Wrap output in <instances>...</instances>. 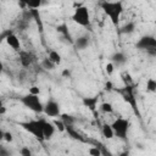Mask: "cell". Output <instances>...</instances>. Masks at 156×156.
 Returning <instances> with one entry per match:
<instances>
[{"instance_id": "1", "label": "cell", "mask_w": 156, "mask_h": 156, "mask_svg": "<svg viewBox=\"0 0 156 156\" xmlns=\"http://www.w3.org/2000/svg\"><path fill=\"white\" fill-rule=\"evenodd\" d=\"M101 9L104 10L105 15L111 20L113 26H118L121 15L123 12V4L122 1H102L100 4Z\"/></svg>"}, {"instance_id": "2", "label": "cell", "mask_w": 156, "mask_h": 156, "mask_svg": "<svg viewBox=\"0 0 156 156\" xmlns=\"http://www.w3.org/2000/svg\"><path fill=\"white\" fill-rule=\"evenodd\" d=\"M44 118H40V119H30V121H26V122H21L20 126L29 132L30 134H33L39 141H43L45 140L44 138V133H43V124H44Z\"/></svg>"}, {"instance_id": "3", "label": "cell", "mask_w": 156, "mask_h": 156, "mask_svg": "<svg viewBox=\"0 0 156 156\" xmlns=\"http://www.w3.org/2000/svg\"><path fill=\"white\" fill-rule=\"evenodd\" d=\"M135 48L145 51L149 56L156 57V38L154 35H143L136 41Z\"/></svg>"}, {"instance_id": "4", "label": "cell", "mask_w": 156, "mask_h": 156, "mask_svg": "<svg viewBox=\"0 0 156 156\" xmlns=\"http://www.w3.org/2000/svg\"><path fill=\"white\" fill-rule=\"evenodd\" d=\"M20 101L29 110H32L35 113H41L44 112V105L41 104L39 95H33V94H27L20 98Z\"/></svg>"}, {"instance_id": "5", "label": "cell", "mask_w": 156, "mask_h": 156, "mask_svg": "<svg viewBox=\"0 0 156 156\" xmlns=\"http://www.w3.org/2000/svg\"><path fill=\"white\" fill-rule=\"evenodd\" d=\"M72 20L77 24L85 27V28H89L90 27V13H89L88 7L83 5V6L76 9L73 15H72Z\"/></svg>"}, {"instance_id": "6", "label": "cell", "mask_w": 156, "mask_h": 156, "mask_svg": "<svg viewBox=\"0 0 156 156\" xmlns=\"http://www.w3.org/2000/svg\"><path fill=\"white\" fill-rule=\"evenodd\" d=\"M112 126V129H113V133L117 138L122 139V140H126L127 139V135H128V130H129V121L126 119V118H117L116 121H113V123L111 124Z\"/></svg>"}, {"instance_id": "7", "label": "cell", "mask_w": 156, "mask_h": 156, "mask_svg": "<svg viewBox=\"0 0 156 156\" xmlns=\"http://www.w3.org/2000/svg\"><path fill=\"white\" fill-rule=\"evenodd\" d=\"M122 95H123V100L126 102H128L130 105V107L133 108V111L136 113L138 117H140V112H139V108H138V104H136V98L134 95V88L133 85H126L124 89L121 91Z\"/></svg>"}, {"instance_id": "8", "label": "cell", "mask_w": 156, "mask_h": 156, "mask_svg": "<svg viewBox=\"0 0 156 156\" xmlns=\"http://www.w3.org/2000/svg\"><path fill=\"white\" fill-rule=\"evenodd\" d=\"M44 113L48 117H60L61 116V108L56 100L49 99L46 104L44 105Z\"/></svg>"}, {"instance_id": "9", "label": "cell", "mask_w": 156, "mask_h": 156, "mask_svg": "<svg viewBox=\"0 0 156 156\" xmlns=\"http://www.w3.org/2000/svg\"><path fill=\"white\" fill-rule=\"evenodd\" d=\"M18 57H20V62H21L22 67H24V68L30 67V66H32V63L35 61L34 56H33L30 52L24 51V50H21V51L18 52Z\"/></svg>"}, {"instance_id": "10", "label": "cell", "mask_w": 156, "mask_h": 156, "mask_svg": "<svg viewBox=\"0 0 156 156\" xmlns=\"http://www.w3.org/2000/svg\"><path fill=\"white\" fill-rule=\"evenodd\" d=\"M98 102H99V96H85V98L82 99V104L85 107H88L91 112L96 111Z\"/></svg>"}, {"instance_id": "11", "label": "cell", "mask_w": 156, "mask_h": 156, "mask_svg": "<svg viewBox=\"0 0 156 156\" xmlns=\"http://www.w3.org/2000/svg\"><path fill=\"white\" fill-rule=\"evenodd\" d=\"M56 130V127L54 123L51 122H48V121H44V124H43V133H44V138L45 140H49L52 138L54 133Z\"/></svg>"}, {"instance_id": "12", "label": "cell", "mask_w": 156, "mask_h": 156, "mask_svg": "<svg viewBox=\"0 0 156 156\" xmlns=\"http://www.w3.org/2000/svg\"><path fill=\"white\" fill-rule=\"evenodd\" d=\"M110 60H111V62L113 63V66H123V65L127 62V56H126L123 52L117 51V52H115V54L111 55Z\"/></svg>"}, {"instance_id": "13", "label": "cell", "mask_w": 156, "mask_h": 156, "mask_svg": "<svg viewBox=\"0 0 156 156\" xmlns=\"http://www.w3.org/2000/svg\"><path fill=\"white\" fill-rule=\"evenodd\" d=\"M6 43H7V45L9 46H11L13 50H16V51H21V41H20V39H18V37L16 35V34H10L6 39Z\"/></svg>"}, {"instance_id": "14", "label": "cell", "mask_w": 156, "mask_h": 156, "mask_svg": "<svg viewBox=\"0 0 156 156\" xmlns=\"http://www.w3.org/2000/svg\"><path fill=\"white\" fill-rule=\"evenodd\" d=\"M74 45H76V48L78 50L87 49L88 45H89V37L88 35H80V37H78L76 39V41H74Z\"/></svg>"}, {"instance_id": "15", "label": "cell", "mask_w": 156, "mask_h": 156, "mask_svg": "<svg viewBox=\"0 0 156 156\" xmlns=\"http://www.w3.org/2000/svg\"><path fill=\"white\" fill-rule=\"evenodd\" d=\"M66 132L68 133V135L72 138V139H74V140H79V141H83V143H85L87 140L85 139H83L82 136H80V134L73 128V126H66Z\"/></svg>"}, {"instance_id": "16", "label": "cell", "mask_w": 156, "mask_h": 156, "mask_svg": "<svg viewBox=\"0 0 156 156\" xmlns=\"http://www.w3.org/2000/svg\"><path fill=\"white\" fill-rule=\"evenodd\" d=\"M56 30H57L58 33H61V34L63 35L65 39H67L69 43H72V38H71V34H69V30H68V27H67L66 23H62V24L57 26Z\"/></svg>"}, {"instance_id": "17", "label": "cell", "mask_w": 156, "mask_h": 156, "mask_svg": "<svg viewBox=\"0 0 156 156\" xmlns=\"http://www.w3.org/2000/svg\"><path fill=\"white\" fill-rule=\"evenodd\" d=\"M101 132H102V135L106 139H112L115 136V133H113V129H112V126L111 124L104 123L102 124V128H101Z\"/></svg>"}, {"instance_id": "18", "label": "cell", "mask_w": 156, "mask_h": 156, "mask_svg": "<svg viewBox=\"0 0 156 156\" xmlns=\"http://www.w3.org/2000/svg\"><path fill=\"white\" fill-rule=\"evenodd\" d=\"M134 29H135V23L134 22H128L119 29V33H122V34H132L134 32Z\"/></svg>"}, {"instance_id": "19", "label": "cell", "mask_w": 156, "mask_h": 156, "mask_svg": "<svg viewBox=\"0 0 156 156\" xmlns=\"http://www.w3.org/2000/svg\"><path fill=\"white\" fill-rule=\"evenodd\" d=\"M48 57H49V60H50L51 62H54L55 65H60V63H61V55H60L57 51H55V50H50Z\"/></svg>"}, {"instance_id": "20", "label": "cell", "mask_w": 156, "mask_h": 156, "mask_svg": "<svg viewBox=\"0 0 156 156\" xmlns=\"http://www.w3.org/2000/svg\"><path fill=\"white\" fill-rule=\"evenodd\" d=\"M60 119H61L66 126H73L74 122H76V118H74L73 116L68 115V113H61Z\"/></svg>"}, {"instance_id": "21", "label": "cell", "mask_w": 156, "mask_h": 156, "mask_svg": "<svg viewBox=\"0 0 156 156\" xmlns=\"http://www.w3.org/2000/svg\"><path fill=\"white\" fill-rule=\"evenodd\" d=\"M146 90L150 93H156V80L154 78H149L146 80Z\"/></svg>"}, {"instance_id": "22", "label": "cell", "mask_w": 156, "mask_h": 156, "mask_svg": "<svg viewBox=\"0 0 156 156\" xmlns=\"http://www.w3.org/2000/svg\"><path fill=\"white\" fill-rule=\"evenodd\" d=\"M55 63L54 62H51L50 60H49V57H46V58H44L43 61H41V67L43 68H45V69H49V71H52V69H55Z\"/></svg>"}, {"instance_id": "23", "label": "cell", "mask_w": 156, "mask_h": 156, "mask_svg": "<svg viewBox=\"0 0 156 156\" xmlns=\"http://www.w3.org/2000/svg\"><path fill=\"white\" fill-rule=\"evenodd\" d=\"M100 110H101V112H104V113H112V112H113V106H112V104H110V102H102V104L100 105Z\"/></svg>"}, {"instance_id": "24", "label": "cell", "mask_w": 156, "mask_h": 156, "mask_svg": "<svg viewBox=\"0 0 156 156\" xmlns=\"http://www.w3.org/2000/svg\"><path fill=\"white\" fill-rule=\"evenodd\" d=\"M94 146H98L99 149H100V151H101V155L102 156H112V154L105 147V145L104 144H101L100 141H95V145Z\"/></svg>"}, {"instance_id": "25", "label": "cell", "mask_w": 156, "mask_h": 156, "mask_svg": "<svg viewBox=\"0 0 156 156\" xmlns=\"http://www.w3.org/2000/svg\"><path fill=\"white\" fill-rule=\"evenodd\" d=\"M54 124H55L56 129H58L60 132H66V124L61 119H55L54 121Z\"/></svg>"}, {"instance_id": "26", "label": "cell", "mask_w": 156, "mask_h": 156, "mask_svg": "<svg viewBox=\"0 0 156 156\" xmlns=\"http://www.w3.org/2000/svg\"><path fill=\"white\" fill-rule=\"evenodd\" d=\"M40 5H41L40 1H27V7L29 10H38Z\"/></svg>"}, {"instance_id": "27", "label": "cell", "mask_w": 156, "mask_h": 156, "mask_svg": "<svg viewBox=\"0 0 156 156\" xmlns=\"http://www.w3.org/2000/svg\"><path fill=\"white\" fill-rule=\"evenodd\" d=\"M89 154L90 156H102L101 155V151L98 146H93V147H89Z\"/></svg>"}, {"instance_id": "28", "label": "cell", "mask_w": 156, "mask_h": 156, "mask_svg": "<svg viewBox=\"0 0 156 156\" xmlns=\"http://www.w3.org/2000/svg\"><path fill=\"white\" fill-rule=\"evenodd\" d=\"M122 79H123V82L126 83V85H130V84H132V77H130V74H129L128 72H124V73L122 74Z\"/></svg>"}, {"instance_id": "29", "label": "cell", "mask_w": 156, "mask_h": 156, "mask_svg": "<svg viewBox=\"0 0 156 156\" xmlns=\"http://www.w3.org/2000/svg\"><path fill=\"white\" fill-rule=\"evenodd\" d=\"M20 154H21V156H33V154H32L30 149H29V147H27V146H23V147H21V150H20Z\"/></svg>"}, {"instance_id": "30", "label": "cell", "mask_w": 156, "mask_h": 156, "mask_svg": "<svg viewBox=\"0 0 156 156\" xmlns=\"http://www.w3.org/2000/svg\"><path fill=\"white\" fill-rule=\"evenodd\" d=\"M113 69H115V66H113L112 62H108V63L105 66V71H106V73H107L108 76H111V74L113 73Z\"/></svg>"}, {"instance_id": "31", "label": "cell", "mask_w": 156, "mask_h": 156, "mask_svg": "<svg viewBox=\"0 0 156 156\" xmlns=\"http://www.w3.org/2000/svg\"><path fill=\"white\" fill-rule=\"evenodd\" d=\"M104 89H105L106 91H112V90H113V84H112V82H111V80H107V82L105 83V85H104Z\"/></svg>"}, {"instance_id": "32", "label": "cell", "mask_w": 156, "mask_h": 156, "mask_svg": "<svg viewBox=\"0 0 156 156\" xmlns=\"http://www.w3.org/2000/svg\"><path fill=\"white\" fill-rule=\"evenodd\" d=\"M29 94H33V95H39V94H40V89H39L38 87L33 85V87H30V88H29Z\"/></svg>"}, {"instance_id": "33", "label": "cell", "mask_w": 156, "mask_h": 156, "mask_svg": "<svg viewBox=\"0 0 156 156\" xmlns=\"http://www.w3.org/2000/svg\"><path fill=\"white\" fill-rule=\"evenodd\" d=\"M4 140H6L7 143H11V141L13 140L12 133H11V132H5V134H4Z\"/></svg>"}, {"instance_id": "34", "label": "cell", "mask_w": 156, "mask_h": 156, "mask_svg": "<svg viewBox=\"0 0 156 156\" xmlns=\"http://www.w3.org/2000/svg\"><path fill=\"white\" fill-rule=\"evenodd\" d=\"M0 156H11V152L5 146H0Z\"/></svg>"}, {"instance_id": "35", "label": "cell", "mask_w": 156, "mask_h": 156, "mask_svg": "<svg viewBox=\"0 0 156 156\" xmlns=\"http://www.w3.org/2000/svg\"><path fill=\"white\" fill-rule=\"evenodd\" d=\"M62 77H65V78H69V77H71V71H69L68 68H65V69L62 71Z\"/></svg>"}, {"instance_id": "36", "label": "cell", "mask_w": 156, "mask_h": 156, "mask_svg": "<svg viewBox=\"0 0 156 156\" xmlns=\"http://www.w3.org/2000/svg\"><path fill=\"white\" fill-rule=\"evenodd\" d=\"M119 156H129V155H128V152H123V154H121Z\"/></svg>"}, {"instance_id": "37", "label": "cell", "mask_w": 156, "mask_h": 156, "mask_svg": "<svg viewBox=\"0 0 156 156\" xmlns=\"http://www.w3.org/2000/svg\"><path fill=\"white\" fill-rule=\"evenodd\" d=\"M5 113V107H1V115Z\"/></svg>"}]
</instances>
